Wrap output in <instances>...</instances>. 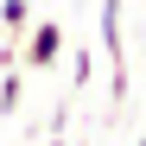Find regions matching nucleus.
<instances>
[{"instance_id":"nucleus-1","label":"nucleus","mask_w":146,"mask_h":146,"mask_svg":"<svg viewBox=\"0 0 146 146\" xmlns=\"http://www.w3.org/2000/svg\"><path fill=\"white\" fill-rule=\"evenodd\" d=\"M57 57H64V26L57 19H32L13 38V64H26V70H51Z\"/></svg>"},{"instance_id":"nucleus-2","label":"nucleus","mask_w":146,"mask_h":146,"mask_svg":"<svg viewBox=\"0 0 146 146\" xmlns=\"http://www.w3.org/2000/svg\"><path fill=\"white\" fill-rule=\"evenodd\" d=\"M102 51H108V64H114V83H108V95L114 102H127V38H121V0H102Z\"/></svg>"},{"instance_id":"nucleus-3","label":"nucleus","mask_w":146,"mask_h":146,"mask_svg":"<svg viewBox=\"0 0 146 146\" xmlns=\"http://www.w3.org/2000/svg\"><path fill=\"white\" fill-rule=\"evenodd\" d=\"M0 26H7V38H19L32 26V0H0Z\"/></svg>"},{"instance_id":"nucleus-4","label":"nucleus","mask_w":146,"mask_h":146,"mask_svg":"<svg viewBox=\"0 0 146 146\" xmlns=\"http://www.w3.org/2000/svg\"><path fill=\"white\" fill-rule=\"evenodd\" d=\"M19 89H26V76L7 64V76H0V114H13V108H19Z\"/></svg>"},{"instance_id":"nucleus-5","label":"nucleus","mask_w":146,"mask_h":146,"mask_svg":"<svg viewBox=\"0 0 146 146\" xmlns=\"http://www.w3.org/2000/svg\"><path fill=\"white\" fill-rule=\"evenodd\" d=\"M89 70H95V64H89V51H70V83H76V89L89 83Z\"/></svg>"},{"instance_id":"nucleus-6","label":"nucleus","mask_w":146,"mask_h":146,"mask_svg":"<svg viewBox=\"0 0 146 146\" xmlns=\"http://www.w3.org/2000/svg\"><path fill=\"white\" fill-rule=\"evenodd\" d=\"M51 146H64V140H51Z\"/></svg>"},{"instance_id":"nucleus-7","label":"nucleus","mask_w":146,"mask_h":146,"mask_svg":"<svg viewBox=\"0 0 146 146\" xmlns=\"http://www.w3.org/2000/svg\"><path fill=\"white\" fill-rule=\"evenodd\" d=\"M140 146H146V133H140Z\"/></svg>"}]
</instances>
